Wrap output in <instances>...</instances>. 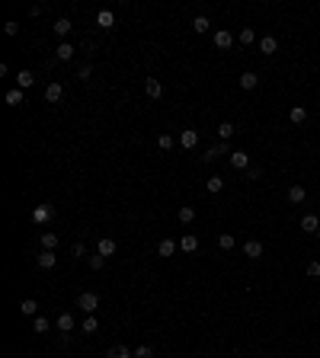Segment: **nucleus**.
I'll use <instances>...</instances> for the list:
<instances>
[{
  "mask_svg": "<svg viewBox=\"0 0 320 358\" xmlns=\"http://www.w3.org/2000/svg\"><path fill=\"white\" fill-rule=\"evenodd\" d=\"M77 307H80V310H84L87 317H90V313H96V307H99V294H96V291H84V294L77 297Z\"/></svg>",
  "mask_w": 320,
  "mask_h": 358,
  "instance_id": "1",
  "label": "nucleus"
},
{
  "mask_svg": "<svg viewBox=\"0 0 320 358\" xmlns=\"http://www.w3.org/2000/svg\"><path fill=\"white\" fill-rule=\"evenodd\" d=\"M231 147H228V141H221V144H214V147H208L205 153H202V160L205 163H212V160H218V157H231Z\"/></svg>",
  "mask_w": 320,
  "mask_h": 358,
  "instance_id": "2",
  "label": "nucleus"
},
{
  "mask_svg": "<svg viewBox=\"0 0 320 358\" xmlns=\"http://www.w3.org/2000/svg\"><path fill=\"white\" fill-rule=\"evenodd\" d=\"M52 218H54V205H48V202L32 208V221H36V224H48Z\"/></svg>",
  "mask_w": 320,
  "mask_h": 358,
  "instance_id": "3",
  "label": "nucleus"
},
{
  "mask_svg": "<svg viewBox=\"0 0 320 358\" xmlns=\"http://www.w3.org/2000/svg\"><path fill=\"white\" fill-rule=\"evenodd\" d=\"M231 167H234V170H250V153H247V151H234V153H231Z\"/></svg>",
  "mask_w": 320,
  "mask_h": 358,
  "instance_id": "4",
  "label": "nucleus"
},
{
  "mask_svg": "<svg viewBox=\"0 0 320 358\" xmlns=\"http://www.w3.org/2000/svg\"><path fill=\"white\" fill-rule=\"evenodd\" d=\"M144 93H147L151 99H160V96H163V86H160L157 77H147V80H144Z\"/></svg>",
  "mask_w": 320,
  "mask_h": 358,
  "instance_id": "5",
  "label": "nucleus"
},
{
  "mask_svg": "<svg viewBox=\"0 0 320 358\" xmlns=\"http://www.w3.org/2000/svg\"><path fill=\"white\" fill-rule=\"evenodd\" d=\"M61 96H64V86L61 84H48L45 86V102H61Z\"/></svg>",
  "mask_w": 320,
  "mask_h": 358,
  "instance_id": "6",
  "label": "nucleus"
},
{
  "mask_svg": "<svg viewBox=\"0 0 320 358\" xmlns=\"http://www.w3.org/2000/svg\"><path fill=\"white\" fill-rule=\"evenodd\" d=\"M179 144H183L186 151H192V147L198 144V131H196V128H186L183 135H179Z\"/></svg>",
  "mask_w": 320,
  "mask_h": 358,
  "instance_id": "7",
  "label": "nucleus"
},
{
  "mask_svg": "<svg viewBox=\"0 0 320 358\" xmlns=\"http://www.w3.org/2000/svg\"><path fill=\"white\" fill-rule=\"evenodd\" d=\"M71 58H74V45L71 42H61L54 48V61H71Z\"/></svg>",
  "mask_w": 320,
  "mask_h": 358,
  "instance_id": "8",
  "label": "nucleus"
},
{
  "mask_svg": "<svg viewBox=\"0 0 320 358\" xmlns=\"http://www.w3.org/2000/svg\"><path fill=\"white\" fill-rule=\"evenodd\" d=\"M96 23H99V29H112V26H115V13H112V10H99Z\"/></svg>",
  "mask_w": 320,
  "mask_h": 358,
  "instance_id": "9",
  "label": "nucleus"
},
{
  "mask_svg": "<svg viewBox=\"0 0 320 358\" xmlns=\"http://www.w3.org/2000/svg\"><path fill=\"white\" fill-rule=\"evenodd\" d=\"M214 45H218V48H224V51H228V48L234 45V35H231L228 29H218V32H214Z\"/></svg>",
  "mask_w": 320,
  "mask_h": 358,
  "instance_id": "10",
  "label": "nucleus"
},
{
  "mask_svg": "<svg viewBox=\"0 0 320 358\" xmlns=\"http://www.w3.org/2000/svg\"><path fill=\"white\" fill-rule=\"evenodd\" d=\"M259 51H263V54H275V51H279L275 35H263V38H259Z\"/></svg>",
  "mask_w": 320,
  "mask_h": 358,
  "instance_id": "11",
  "label": "nucleus"
},
{
  "mask_svg": "<svg viewBox=\"0 0 320 358\" xmlns=\"http://www.w3.org/2000/svg\"><path fill=\"white\" fill-rule=\"evenodd\" d=\"M96 253H99V256H112V253H115V240H112V237H103V240L96 243Z\"/></svg>",
  "mask_w": 320,
  "mask_h": 358,
  "instance_id": "12",
  "label": "nucleus"
},
{
  "mask_svg": "<svg viewBox=\"0 0 320 358\" xmlns=\"http://www.w3.org/2000/svg\"><path fill=\"white\" fill-rule=\"evenodd\" d=\"M301 230H304V234H317V230H320V221L314 218V214H304V218H301Z\"/></svg>",
  "mask_w": 320,
  "mask_h": 358,
  "instance_id": "13",
  "label": "nucleus"
},
{
  "mask_svg": "<svg viewBox=\"0 0 320 358\" xmlns=\"http://www.w3.org/2000/svg\"><path fill=\"white\" fill-rule=\"evenodd\" d=\"M244 253L250 256V259H259V256H263V243H259V240H247V243H244Z\"/></svg>",
  "mask_w": 320,
  "mask_h": 358,
  "instance_id": "14",
  "label": "nucleus"
},
{
  "mask_svg": "<svg viewBox=\"0 0 320 358\" xmlns=\"http://www.w3.org/2000/svg\"><path fill=\"white\" fill-rule=\"evenodd\" d=\"M38 269H54V262H58V256H54L52 250H42V256H38Z\"/></svg>",
  "mask_w": 320,
  "mask_h": 358,
  "instance_id": "15",
  "label": "nucleus"
},
{
  "mask_svg": "<svg viewBox=\"0 0 320 358\" xmlns=\"http://www.w3.org/2000/svg\"><path fill=\"white\" fill-rule=\"evenodd\" d=\"M179 250H183V253H196L198 250V237L196 234H186L183 240H179Z\"/></svg>",
  "mask_w": 320,
  "mask_h": 358,
  "instance_id": "16",
  "label": "nucleus"
},
{
  "mask_svg": "<svg viewBox=\"0 0 320 358\" xmlns=\"http://www.w3.org/2000/svg\"><path fill=\"white\" fill-rule=\"evenodd\" d=\"M173 253H176V243L170 240V237H163V240L157 243V256H173Z\"/></svg>",
  "mask_w": 320,
  "mask_h": 358,
  "instance_id": "17",
  "label": "nucleus"
},
{
  "mask_svg": "<svg viewBox=\"0 0 320 358\" xmlns=\"http://www.w3.org/2000/svg\"><path fill=\"white\" fill-rule=\"evenodd\" d=\"M19 313H26V317H36V313H38V301H36V297H26L23 304H19Z\"/></svg>",
  "mask_w": 320,
  "mask_h": 358,
  "instance_id": "18",
  "label": "nucleus"
},
{
  "mask_svg": "<svg viewBox=\"0 0 320 358\" xmlns=\"http://www.w3.org/2000/svg\"><path fill=\"white\" fill-rule=\"evenodd\" d=\"M52 29H54V35H68V32H71V19H68V16H61V19H54V26H52Z\"/></svg>",
  "mask_w": 320,
  "mask_h": 358,
  "instance_id": "19",
  "label": "nucleus"
},
{
  "mask_svg": "<svg viewBox=\"0 0 320 358\" xmlns=\"http://www.w3.org/2000/svg\"><path fill=\"white\" fill-rule=\"evenodd\" d=\"M307 198V192H304V186H291L288 189V202H295V205H301Z\"/></svg>",
  "mask_w": 320,
  "mask_h": 358,
  "instance_id": "20",
  "label": "nucleus"
},
{
  "mask_svg": "<svg viewBox=\"0 0 320 358\" xmlns=\"http://www.w3.org/2000/svg\"><path fill=\"white\" fill-rule=\"evenodd\" d=\"M256 84H259V77L253 74V70H247V74H240V86H244V90H256Z\"/></svg>",
  "mask_w": 320,
  "mask_h": 358,
  "instance_id": "21",
  "label": "nucleus"
},
{
  "mask_svg": "<svg viewBox=\"0 0 320 358\" xmlns=\"http://www.w3.org/2000/svg\"><path fill=\"white\" fill-rule=\"evenodd\" d=\"M58 329H61V333H71V329H74V317H71L68 310L58 313Z\"/></svg>",
  "mask_w": 320,
  "mask_h": 358,
  "instance_id": "22",
  "label": "nucleus"
},
{
  "mask_svg": "<svg viewBox=\"0 0 320 358\" xmlns=\"http://www.w3.org/2000/svg\"><path fill=\"white\" fill-rule=\"evenodd\" d=\"M176 218H179V224H192V221H196V208H192V205H183Z\"/></svg>",
  "mask_w": 320,
  "mask_h": 358,
  "instance_id": "23",
  "label": "nucleus"
},
{
  "mask_svg": "<svg viewBox=\"0 0 320 358\" xmlns=\"http://www.w3.org/2000/svg\"><path fill=\"white\" fill-rule=\"evenodd\" d=\"M16 84H19V90H26V86H32V84H36V74H32V70H19Z\"/></svg>",
  "mask_w": 320,
  "mask_h": 358,
  "instance_id": "24",
  "label": "nucleus"
},
{
  "mask_svg": "<svg viewBox=\"0 0 320 358\" xmlns=\"http://www.w3.org/2000/svg\"><path fill=\"white\" fill-rule=\"evenodd\" d=\"M106 358H135V352L125 349V345H115V349H109V352H106Z\"/></svg>",
  "mask_w": 320,
  "mask_h": 358,
  "instance_id": "25",
  "label": "nucleus"
},
{
  "mask_svg": "<svg viewBox=\"0 0 320 358\" xmlns=\"http://www.w3.org/2000/svg\"><path fill=\"white\" fill-rule=\"evenodd\" d=\"M23 102H26V96H23V90H19V86L7 93V106H23Z\"/></svg>",
  "mask_w": 320,
  "mask_h": 358,
  "instance_id": "26",
  "label": "nucleus"
},
{
  "mask_svg": "<svg viewBox=\"0 0 320 358\" xmlns=\"http://www.w3.org/2000/svg\"><path fill=\"white\" fill-rule=\"evenodd\" d=\"M208 192H212V195H218V192L224 189V176H208Z\"/></svg>",
  "mask_w": 320,
  "mask_h": 358,
  "instance_id": "27",
  "label": "nucleus"
},
{
  "mask_svg": "<svg viewBox=\"0 0 320 358\" xmlns=\"http://www.w3.org/2000/svg\"><path fill=\"white\" fill-rule=\"evenodd\" d=\"M288 119H291V122H295V125L307 122V109H304V106H295V109H291V112H288Z\"/></svg>",
  "mask_w": 320,
  "mask_h": 358,
  "instance_id": "28",
  "label": "nucleus"
},
{
  "mask_svg": "<svg viewBox=\"0 0 320 358\" xmlns=\"http://www.w3.org/2000/svg\"><path fill=\"white\" fill-rule=\"evenodd\" d=\"M54 246H58V234L45 230V234H42V250H52L54 253Z\"/></svg>",
  "mask_w": 320,
  "mask_h": 358,
  "instance_id": "29",
  "label": "nucleus"
},
{
  "mask_svg": "<svg viewBox=\"0 0 320 358\" xmlns=\"http://www.w3.org/2000/svg\"><path fill=\"white\" fill-rule=\"evenodd\" d=\"M218 246H221V250H224V253H231V250H234V246H237V240H234V234H221V237H218Z\"/></svg>",
  "mask_w": 320,
  "mask_h": 358,
  "instance_id": "30",
  "label": "nucleus"
},
{
  "mask_svg": "<svg viewBox=\"0 0 320 358\" xmlns=\"http://www.w3.org/2000/svg\"><path fill=\"white\" fill-rule=\"evenodd\" d=\"M237 38H240V42H244V45H253V42H256V32H253L250 26H244V29L237 32Z\"/></svg>",
  "mask_w": 320,
  "mask_h": 358,
  "instance_id": "31",
  "label": "nucleus"
},
{
  "mask_svg": "<svg viewBox=\"0 0 320 358\" xmlns=\"http://www.w3.org/2000/svg\"><path fill=\"white\" fill-rule=\"evenodd\" d=\"M218 137H221V141H231V137H234V125L221 122V125H218Z\"/></svg>",
  "mask_w": 320,
  "mask_h": 358,
  "instance_id": "32",
  "label": "nucleus"
},
{
  "mask_svg": "<svg viewBox=\"0 0 320 358\" xmlns=\"http://www.w3.org/2000/svg\"><path fill=\"white\" fill-rule=\"evenodd\" d=\"M208 26H212V23H208V16H196V19H192V29H196V32H205Z\"/></svg>",
  "mask_w": 320,
  "mask_h": 358,
  "instance_id": "33",
  "label": "nucleus"
},
{
  "mask_svg": "<svg viewBox=\"0 0 320 358\" xmlns=\"http://www.w3.org/2000/svg\"><path fill=\"white\" fill-rule=\"evenodd\" d=\"M96 329H99V320H96V317L90 313V317L84 320V333H96Z\"/></svg>",
  "mask_w": 320,
  "mask_h": 358,
  "instance_id": "34",
  "label": "nucleus"
},
{
  "mask_svg": "<svg viewBox=\"0 0 320 358\" xmlns=\"http://www.w3.org/2000/svg\"><path fill=\"white\" fill-rule=\"evenodd\" d=\"M87 262H90V269H93V272H96V269H103V262H106V256H99V253H93V256H90V259H87Z\"/></svg>",
  "mask_w": 320,
  "mask_h": 358,
  "instance_id": "35",
  "label": "nucleus"
},
{
  "mask_svg": "<svg viewBox=\"0 0 320 358\" xmlns=\"http://www.w3.org/2000/svg\"><path fill=\"white\" fill-rule=\"evenodd\" d=\"M32 329H36V333H48V320L45 317H36V320H32Z\"/></svg>",
  "mask_w": 320,
  "mask_h": 358,
  "instance_id": "36",
  "label": "nucleus"
},
{
  "mask_svg": "<svg viewBox=\"0 0 320 358\" xmlns=\"http://www.w3.org/2000/svg\"><path fill=\"white\" fill-rule=\"evenodd\" d=\"M135 358H154V349H151V345H138V349H135Z\"/></svg>",
  "mask_w": 320,
  "mask_h": 358,
  "instance_id": "37",
  "label": "nucleus"
},
{
  "mask_svg": "<svg viewBox=\"0 0 320 358\" xmlns=\"http://www.w3.org/2000/svg\"><path fill=\"white\" fill-rule=\"evenodd\" d=\"M157 147H160V151H170V147H173V137H170V135H160L157 137Z\"/></svg>",
  "mask_w": 320,
  "mask_h": 358,
  "instance_id": "38",
  "label": "nucleus"
},
{
  "mask_svg": "<svg viewBox=\"0 0 320 358\" xmlns=\"http://www.w3.org/2000/svg\"><path fill=\"white\" fill-rule=\"evenodd\" d=\"M90 77H93V68H90V64H84V68L77 70V80H90Z\"/></svg>",
  "mask_w": 320,
  "mask_h": 358,
  "instance_id": "39",
  "label": "nucleus"
},
{
  "mask_svg": "<svg viewBox=\"0 0 320 358\" xmlns=\"http://www.w3.org/2000/svg\"><path fill=\"white\" fill-rule=\"evenodd\" d=\"M307 275H311V278H317V275H320V262H307Z\"/></svg>",
  "mask_w": 320,
  "mask_h": 358,
  "instance_id": "40",
  "label": "nucleus"
},
{
  "mask_svg": "<svg viewBox=\"0 0 320 358\" xmlns=\"http://www.w3.org/2000/svg\"><path fill=\"white\" fill-rule=\"evenodd\" d=\"M259 176H263V170H259V167H250V170H247V179H259Z\"/></svg>",
  "mask_w": 320,
  "mask_h": 358,
  "instance_id": "41",
  "label": "nucleus"
},
{
  "mask_svg": "<svg viewBox=\"0 0 320 358\" xmlns=\"http://www.w3.org/2000/svg\"><path fill=\"white\" fill-rule=\"evenodd\" d=\"M3 32H7V35H16V32H19V26H16V23H7V26H3Z\"/></svg>",
  "mask_w": 320,
  "mask_h": 358,
  "instance_id": "42",
  "label": "nucleus"
},
{
  "mask_svg": "<svg viewBox=\"0 0 320 358\" xmlns=\"http://www.w3.org/2000/svg\"><path fill=\"white\" fill-rule=\"evenodd\" d=\"M317 237H320V230H317Z\"/></svg>",
  "mask_w": 320,
  "mask_h": 358,
  "instance_id": "43",
  "label": "nucleus"
}]
</instances>
